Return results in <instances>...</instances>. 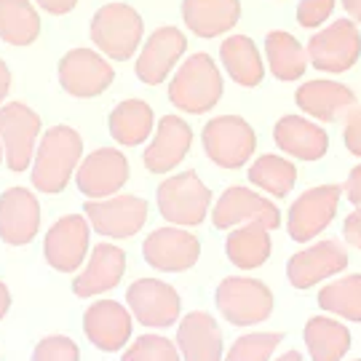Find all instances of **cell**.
Listing matches in <instances>:
<instances>
[{"instance_id": "cell-32", "label": "cell", "mask_w": 361, "mask_h": 361, "mask_svg": "<svg viewBox=\"0 0 361 361\" xmlns=\"http://www.w3.org/2000/svg\"><path fill=\"white\" fill-rule=\"evenodd\" d=\"M40 35V16L30 0H0V38L11 46H30Z\"/></svg>"}, {"instance_id": "cell-33", "label": "cell", "mask_w": 361, "mask_h": 361, "mask_svg": "<svg viewBox=\"0 0 361 361\" xmlns=\"http://www.w3.org/2000/svg\"><path fill=\"white\" fill-rule=\"evenodd\" d=\"M249 182L257 185L259 190L276 195V198H284L295 188L297 169L292 161H286L281 155H259L249 166Z\"/></svg>"}, {"instance_id": "cell-46", "label": "cell", "mask_w": 361, "mask_h": 361, "mask_svg": "<svg viewBox=\"0 0 361 361\" xmlns=\"http://www.w3.org/2000/svg\"><path fill=\"white\" fill-rule=\"evenodd\" d=\"M276 361H302V359H300V353H297V350H289V353H284V356H279Z\"/></svg>"}, {"instance_id": "cell-19", "label": "cell", "mask_w": 361, "mask_h": 361, "mask_svg": "<svg viewBox=\"0 0 361 361\" xmlns=\"http://www.w3.org/2000/svg\"><path fill=\"white\" fill-rule=\"evenodd\" d=\"M295 102L305 116L316 118L322 123H335L356 107V94L345 83L316 78V80H305L302 86H297Z\"/></svg>"}, {"instance_id": "cell-23", "label": "cell", "mask_w": 361, "mask_h": 361, "mask_svg": "<svg viewBox=\"0 0 361 361\" xmlns=\"http://www.w3.org/2000/svg\"><path fill=\"white\" fill-rule=\"evenodd\" d=\"M273 140L279 145V150H284L286 155H292L297 161H319L329 150L326 131L319 123L300 116L281 118L273 129Z\"/></svg>"}, {"instance_id": "cell-9", "label": "cell", "mask_w": 361, "mask_h": 361, "mask_svg": "<svg viewBox=\"0 0 361 361\" xmlns=\"http://www.w3.org/2000/svg\"><path fill=\"white\" fill-rule=\"evenodd\" d=\"M40 134V116L22 102L0 107V140L6 164L11 171H27L35 158V140Z\"/></svg>"}, {"instance_id": "cell-27", "label": "cell", "mask_w": 361, "mask_h": 361, "mask_svg": "<svg viewBox=\"0 0 361 361\" xmlns=\"http://www.w3.org/2000/svg\"><path fill=\"white\" fill-rule=\"evenodd\" d=\"M219 59L228 70V75L246 89H255L265 78L262 54L249 35H228L219 46Z\"/></svg>"}, {"instance_id": "cell-2", "label": "cell", "mask_w": 361, "mask_h": 361, "mask_svg": "<svg viewBox=\"0 0 361 361\" xmlns=\"http://www.w3.org/2000/svg\"><path fill=\"white\" fill-rule=\"evenodd\" d=\"M222 97V75L209 54H190L169 83V99L182 113L201 116Z\"/></svg>"}, {"instance_id": "cell-22", "label": "cell", "mask_w": 361, "mask_h": 361, "mask_svg": "<svg viewBox=\"0 0 361 361\" xmlns=\"http://www.w3.org/2000/svg\"><path fill=\"white\" fill-rule=\"evenodd\" d=\"M83 329H86V335L97 348L113 353V350L123 348L126 340L131 337V316L121 302L99 300L86 310Z\"/></svg>"}, {"instance_id": "cell-7", "label": "cell", "mask_w": 361, "mask_h": 361, "mask_svg": "<svg viewBox=\"0 0 361 361\" xmlns=\"http://www.w3.org/2000/svg\"><path fill=\"white\" fill-rule=\"evenodd\" d=\"M217 308L235 326H252L273 313V295L257 279L231 276L217 286Z\"/></svg>"}, {"instance_id": "cell-6", "label": "cell", "mask_w": 361, "mask_h": 361, "mask_svg": "<svg viewBox=\"0 0 361 361\" xmlns=\"http://www.w3.org/2000/svg\"><path fill=\"white\" fill-rule=\"evenodd\" d=\"M204 150L219 169H241L257 150L255 129L241 116L212 118L204 126Z\"/></svg>"}, {"instance_id": "cell-43", "label": "cell", "mask_w": 361, "mask_h": 361, "mask_svg": "<svg viewBox=\"0 0 361 361\" xmlns=\"http://www.w3.org/2000/svg\"><path fill=\"white\" fill-rule=\"evenodd\" d=\"M8 89H11V73H8V67H6V62L0 59V102L6 99V94H8Z\"/></svg>"}, {"instance_id": "cell-30", "label": "cell", "mask_w": 361, "mask_h": 361, "mask_svg": "<svg viewBox=\"0 0 361 361\" xmlns=\"http://www.w3.org/2000/svg\"><path fill=\"white\" fill-rule=\"evenodd\" d=\"M153 107L142 99H126L110 113V134L126 147H137L153 131Z\"/></svg>"}, {"instance_id": "cell-11", "label": "cell", "mask_w": 361, "mask_h": 361, "mask_svg": "<svg viewBox=\"0 0 361 361\" xmlns=\"http://www.w3.org/2000/svg\"><path fill=\"white\" fill-rule=\"evenodd\" d=\"M212 222L219 231H228L235 225H249V222H257V225H265L268 231H276L281 225V212L276 209L273 201L262 198L255 190L233 185L219 195V201L214 204Z\"/></svg>"}, {"instance_id": "cell-17", "label": "cell", "mask_w": 361, "mask_h": 361, "mask_svg": "<svg viewBox=\"0 0 361 361\" xmlns=\"http://www.w3.org/2000/svg\"><path fill=\"white\" fill-rule=\"evenodd\" d=\"M345 268H348V252L340 246V241L326 238L297 252L286 265V276L295 289H310L324 279L343 273Z\"/></svg>"}, {"instance_id": "cell-29", "label": "cell", "mask_w": 361, "mask_h": 361, "mask_svg": "<svg viewBox=\"0 0 361 361\" xmlns=\"http://www.w3.org/2000/svg\"><path fill=\"white\" fill-rule=\"evenodd\" d=\"M268 233L271 231L265 225H257V222L241 225L225 241L228 259L241 271H255L259 265H265L271 257V235Z\"/></svg>"}, {"instance_id": "cell-1", "label": "cell", "mask_w": 361, "mask_h": 361, "mask_svg": "<svg viewBox=\"0 0 361 361\" xmlns=\"http://www.w3.org/2000/svg\"><path fill=\"white\" fill-rule=\"evenodd\" d=\"M80 155H83V140L75 129L70 126L49 129L32 158V185L40 193H62L73 171H78Z\"/></svg>"}, {"instance_id": "cell-48", "label": "cell", "mask_w": 361, "mask_h": 361, "mask_svg": "<svg viewBox=\"0 0 361 361\" xmlns=\"http://www.w3.org/2000/svg\"><path fill=\"white\" fill-rule=\"evenodd\" d=\"M359 361H361V359H359Z\"/></svg>"}, {"instance_id": "cell-8", "label": "cell", "mask_w": 361, "mask_h": 361, "mask_svg": "<svg viewBox=\"0 0 361 361\" xmlns=\"http://www.w3.org/2000/svg\"><path fill=\"white\" fill-rule=\"evenodd\" d=\"M116 80V70L104 59L102 51L94 49H73L59 62V83L67 94L89 99L99 97Z\"/></svg>"}, {"instance_id": "cell-44", "label": "cell", "mask_w": 361, "mask_h": 361, "mask_svg": "<svg viewBox=\"0 0 361 361\" xmlns=\"http://www.w3.org/2000/svg\"><path fill=\"white\" fill-rule=\"evenodd\" d=\"M343 8H345V13L359 25L361 22V0H343Z\"/></svg>"}, {"instance_id": "cell-3", "label": "cell", "mask_w": 361, "mask_h": 361, "mask_svg": "<svg viewBox=\"0 0 361 361\" xmlns=\"http://www.w3.org/2000/svg\"><path fill=\"white\" fill-rule=\"evenodd\" d=\"M145 35L142 16L129 3H104L91 19V40L107 59L126 62L140 49Z\"/></svg>"}, {"instance_id": "cell-25", "label": "cell", "mask_w": 361, "mask_h": 361, "mask_svg": "<svg viewBox=\"0 0 361 361\" xmlns=\"http://www.w3.org/2000/svg\"><path fill=\"white\" fill-rule=\"evenodd\" d=\"M182 19L198 38H217L238 25L241 0H182Z\"/></svg>"}, {"instance_id": "cell-42", "label": "cell", "mask_w": 361, "mask_h": 361, "mask_svg": "<svg viewBox=\"0 0 361 361\" xmlns=\"http://www.w3.org/2000/svg\"><path fill=\"white\" fill-rule=\"evenodd\" d=\"M35 3L49 13H70L78 6V0H35Z\"/></svg>"}, {"instance_id": "cell-28", "label": "cell", "mask_w": 361, "mask_h": 361, "mask_svg": "<svg viewBox=\"0 0 361 361\" xmlns=\"http://www.w3.org/2000/svg\"><path fill=\"white\" fill-rule=\"evenodd\" d=\"M265 65L279 80H297L308 70V51L300 40L286 30H273L265 35Z\"/></svg>"}, {"instance_id": "cell-36", "label": "cell", "mask_w": 361, "mask_h": 361, "mask_svg": "<svg viewBox=\"0 0 361 361\" xmlns=\"http://www.w3.org/2000/svg\"><path fill=\"white\" fill-rule=\"evenodd\" d=\"M123 361H182V359H180V350L174 348V343H169L166 337L145 335L140 340H134V345L123 353Z\"/></svg>"}, {"instance_id": "cell-20", "label": "cell", "mask_w": 361, "mask_h": 361, "mask_svg": "<svg viewBox=\"0 0 361 361\" xmlns=\"http://www.w3.org/2000/svg\"><path fill=\"white\" fill-rule=\"evenodd\" d=\"M40 231V204L25 188H8L0 195V238L11 246L30 244Z\"/></svg>"}, {"instance_id": "cell-35", "label": "cell", "mask_w": 361, "mask_h": 361, "mask_svg": "<svg viewBox=\"0 0 361 361\" xmlns=\"http://www.w3.org/2000/svg\"><path fill=\"white\" fill-rule=\"evenodd\" d=\"M279 343H281V335H279V332H255V335H244L233 343V348L225 361H268Z\"/></svg>"}, {"instance_id": "cell-26", "label": "cell", "mask_w": 361, "mask_h": 361, "mask_svg": "<svg viewBox=\"0 0 361 361\" xmlns=\"http://www.w3.org/2000/svg\"><path fill=\"white\" fill-rule=\"evenodd\" d=\"M177 345L185 361L222 359V332L217 322L204 310H193L182 319L177 329Z\"/></svg>"}, {"instance_id": "cell-37", "label": "cell", "mask_w": 361, "mask_h": 361, "mask_svg": "<svg viewBox=\"0 0 361 361\" xmlns=\"http://www.w3.org/2000/svg\"><path fill=\"white\" fill-rule=\"evenodd\" d=\"M32 361H78V345L70 337L51 335L32 350Z\"/></svg>"}, {"instance_id": "cell-41", "label": "cell", "mask_w": 361, "mask_h": 361, "mask_svg": "<svg viewBox=\"0 0 361 361\" xmlns=\"http://www.w3.org/2000/svg\"><path fill=\"white\" fill-rule=\"evenodd\" d=\"M343 235H345V241H348L350 246L361 249V209L350 212L348 217H345V225H343Z\"/></svg>"}, {"instance_id": "cell-38", "label": "cell", "mask_w": 361, "mask_h": 361, "mask_svg": "<svg viewBox=\"0 0 361 361\" xmlns=\"http://www.w3.org/2000/svg\"><path fill=\"white\" fill-rule=\"evenodd\" d=\"M337 0H300L297 3V22L305 30H319V27L335 13Z\"/></svg>"}, {"instance_id": "cell-5", "label": "cell", "mask_w": 361, "mask_h": 361, "mask_svg": "<svg viewBox=\"0 0 361 361\" xmlns=\"http://www.w3.org/2000/svg\"><path fill=\"white\" fill-rule=\"evenodd\" d=\"M209 204L212 193L195 171H182L158 185V209L161 217L171 225L180 228L201 225L209 214Z\"/></svg>"}, {"instance_id": "cell-14", "label": "cell", "mask_w": 361, "mask_h": 361, "mask_svg": "<svg viewBox=\"0 0 361 361\" xmlns=\"http://www.w3.org/2000/svg\"><path fill=\"white\" fill-rule=\"evenodd\" d=\"M142 255L147 265L155 271L182 273L190 271L201 257V244L190 231L182 228H158L142 244Z\"/></svg>"}, {"instance_id": "cell-12", "label": "cell", "mask_w": 361, "mask_h": 361, "mask_svg": "<svg viewBox=\"0 0 361 361\" xmlns=\"http://www.w3.org/2000/svg\"><path fill=\"white\" fill-rule=\"evenodd\" d=\"M340 193L343 190L337 185H319L300 195L289 207V219H286V231L292 235V241L305 244L326 231L340 207Z\"/></svg>"}, {"instance_id": "cell-13", "label": "cell", "mask_w": 361, "mask_h": 361, "mask_svg": "<svg viewBox=\"0 0 361 361\" xmlns=\"http://www.w3.org/2000/svg\"><path fill=\"white\" fill-rule=\"evenodd\" d=\"M129 161L121 150H110V147L94 150L83 158V164L75 171L78 190L91 201L110 198L129 182Z\"/></svg>"}, {"instance_id": "cell-15", "label": "cell", "mask_w": 361, "mask_h": 361, "mask_svg": "<svg viewBox=\"0 0 361 361\" xmlns=\"http://www.w3.org/2000/svg\"><path fill=\"white\" fill-rule=\"evenodd\" d=\"M185 51H188V38L180 27H158L137 56V65H134L137 78L147 86L164 83Z\"/></svg>"}, {"instance_id": "cell-4", "label": "cell", "mask_w": 361, "mask_h": 361, "mask_svg": "<svg viewBox=\"0 0 361 361\" xmlns=\"http://www.w3.org/2000/svg\"><path fill=\"white\" fill-rule=\"evenodd\" d=\"M305 51H308L310 67L322 73H329V75L348 73L361 59L359 25L353 19H340V22L322 27L319 32L310 35Z\"/></svg>"}, {"instance_id": "cell-18", "label": "cell", "mask_w": 361, "mask_h": 361, "mask_svg": "<svg viewBox=\"0 0 361 361\" xmlns=\"http://www.w3.org/2000/svg\"><path fill=\"white\" fill-rule=\"evenodd\" d=\"M43 252H46L49 265L56 271H78L89 252V219L80 214H67V217L56 219L51 231L46 233Z\"/></svg>"}, {"instance_id": "cell-45", "label": "cell", "mask_w": 361, "mask_h": 361, "mask_svg": "<svg viewBox=\"0 0 361 361\" xmlns=\"http://www.w3.org/2000/svg\"><path fill=\"white\" fill-rule=\"evenodd\" d=\"M11 305V295H8V286L0 281V319L6 316V310Z\"/></svg>"}, {"instance_id": "cell-34", "label": "cell", "mask_w": 361, "mask_h": 361, "mask_svg": "<svg viewBox=\"0 0 361 361\" xmlns=\"http://www.w3.org/2000/svg\"><path fill=\"white\" fill-rule=\"evenodd\" d=\"M319 305L348 322L361 324V273L326 284L319 292Z\"/></svg>"}, {"instance_id": "cell-16", "label": "cell", "mask_w": 361, "mask_h": 361, "mask_svg": "<svg viewBox=\"0 0 361 361\" xmlns=\"http://www.w3.org/2000/svg\"><path fill=\"white\" fill-rule=\"evenodd\" d=\"M126 302L142 326H171L180 319V295L158 279H140L129 286Z\"/></svg>"}, {"instance_id": "cell-47", "label": "cell", "mask_w": 361, "mask_h": 361, "mask_svg": "<svg viewBox=\"0 0 361 361\" xmlns=\"http://www.w3.org/2000/svg\"><path fill=\"white\" fill-rule=\"evenodd\" d=\"M3 155H6V150H3V140H0V161H3Z\"/></svg>"}, {"instance_id": "cell-39", "label": "cell", "mask_w": 361, "mask_h": 361, "mask_svg": "<svg viewBox=\"0 0 361 361\" xmlns=\"http://www.w3.org/2000/svg\"><path fill=\"white\" fill-rule=\"evenodd\" d=\"M345 147L361 158V107H353L345 118Z\"/></svg>"}, {"instance_id": "cell-24", "label": "cell", "mask_w": 361, "mask_h": 361, "mask_svg": "<svg viewBox=\"0 0 361 361\" xmlns=\"http://www.w3.org/2000/svg\"><path fill=\"white\" fill-rule=\"evenodd\" d=\"M126 271V255L113 244H97L89 257L86 271L73 279V292L78 297H94L110 292L121 284Z\"/></svg>"}, {"instance_id": "cell-10", "label": "cell", "mask_w": 361, "mask_h": 361, "mask_svg": "<svg viewBox=\"0 0 361 361\" xmlns=\"http://www.w3.org/2000/svg\"><path fill=\"white\" fill-rule=\"evenodd\" d=\"M86 219L94 231L107 238H131L147 219V201L140 195H110L86 204Z\"/></svg>"}, {"instance_id": "cell-40", "label": "cell", "mask_w": 361, "mask_h": 361, "mask_svg": "<svg viewBox=\"0 0 361 361\" xmlns=\"http://www.w3.org/2000/svg\"><path fill=\"white\" fill-rule=\"evenodd\" d=\"M343 193L356 209H361V166H353L348 174V180L343 185Z\"/></svg>"}, {"instance_id": "cell-31", "label": "cell", "mask_w": 361, "mask_h": 361, "mask_svg": "<svg viewBox=\"0 0 361 361\" xmlns=\"http://www.w3.org/2000/svg\"><path fill=\"white\" fill-rule=\"evenodd\" d=\"M305 345L313 361H340L350 348V332L340 322L313 316L305 324Z\"/></svg>"}, {"instance_id": "cell-21", "label": "cell", "mask_w": 361, "mask_h": 361, "mask_svg": "<svg viewBox=\"0 0 361 361\" xmlns=\"http://www.w3.org/2000/svg\"><path fill=\"white\" fill-rule=\"evenodd\" d=\"M193 145V131L180 116H164L158 121V129L150 147L145 150V166L153 174H166L180 166Z\"/></svg>"}]
</instances>
